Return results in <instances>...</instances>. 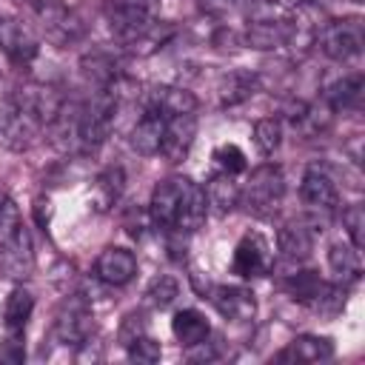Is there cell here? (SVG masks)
I'll return each mask as SVG.
<instances>
[{
  "label": "cell",
  "mask_w": 365,
  "mask_h": 365,
  "mask_svg": "<svg viewBox=\"0 0 365 365\" xmlns=\"http://www.w3.org/2000/svg\"><path fill=\"white\" fill-rule=\"evenodd\" d=\"M177 291H180V285H177L174 277H157V279H151V285L145 291V299L154 308H168L177 299Z\"/></svg>",
  "instance_id": "obj_31"
},
{
  "label": "cell",
  "mask_w": 365,
  "mask_h": 365,
  "mask_svg": "<svg viewBox=\"0 0 365 365\" xmlns=\"http://www.w3.org/2000/svg\"><path fill=\"white\" fill-rule=\"evenodd\" d=\"M328 265L334 268V274L342 282H356L362 274V259H359V248H354L351 242H334L328 248Z\"/></svg>",
  "instance_id": "obj_27"
},
{
  "label": "cell",
  "mask_w": 365,
  "mask_h": 365,
  "mask_svg": "<svg viewBox=\"0 0 365 365\" xmlns=\"http://www.w3.org/2000/svg\"><path fill=\"white\" fill-rule=\"evenodd\" d=\"M194 137H197V114L165 117V134H163L160 154L168 163H182L194 145Z\"/></svg>",
  "instance_id": "obj_15"
},
{
  "label": "cell",
  "mask_w": 365,
  "mask_h": 365,
  "mask_svg": "<svg viewBox=\"0 0 365 365\" xmlns=\"http://www.w3.org/2000/svg\"><path fill=\"white\" fill-rule=\"evenodd\" d=\"M91 334H94V317H91L88 302H86L80 294L68 297V299L60 305L57 317H54V339H57L60 345L83 348V345L91 339Z\"/></svg>",
  "instance_id": "obj_5"
},
{
  "label": "cell",
  "mask_w": 365,
  "mask_h": 365,
  "mask_svg": "<svg viewBox=\"0 0 365 365\" xmlns=\"http://www.w3.org/2000/svg\"><path fill=\"white\" fill-rule=\"evenodd\" d=\"M282 143V125L277 117H262L257 120L254 125V145L262 151V154H274Z\"/></svg>",
  "instance_id": "obj_29"
},
{
  "label": "cell",
  "mask_w": 365,
  "mask_h": 365,
  "mask_svg": "<svg viewBox=\"0 0 365 365\" xmlns=\"http://www.w3.org/2000/svg\"><path fill=\"white\" fill-rule=\"evenodd\" d=\"M208 217V197H205V188L197 185L194 180L188 182V191H185V200H182V211H180V220H177V228L174 231H182V234H194L197 228H202Z\"/></svg>",
  "instance_id": "obj_22"
},
{
  "label": "cell",
  "mask_w": 365,
  "mask_h": 365,
  "mask_svg": "<svg viewBox=\"0 0 365 365\" xmlns=\"http://www.w3.org/2000/svg\"><path fill=\"white\" fill-rule=\"evenodd\" d=\"M282 288H285L294 299H299V302H311V299L317 297V291L322 288V279L317 277V271H299V274H294L291 279H285Z\"/></svg>",
  "instance_id": "obj_30"
},
{
  "label": "cell",
  "mask_w": 365,
  "mask_h": 365,
  "mask_svg": "<svg viewBox=\"0 0 365 365\" xmlns=\"http://www.w3.org/2000/svg\"><path fill=\"white\" fill-rule=\"evenodd\" d=\"M145 334V319H143V314H128L125 319H123V325H120V334H117V339H120V345L123 348H128L134 339H140Z\"/></svg>",
  "instance_id": "obj_36"
},
{
  "label": "cell",
  "mask_w": 365,
  "mask_h": 365,
  "mask_svg": "<svg viewBox=\"0 0 365 365\" xmlns=\"http://www.w3.org/2000/svg\"><path fill=\"white\" fill-rule=\"evenodd\" d=\"M299 197L311 214V231H317L319 222H325L336 205H339V191H336V182L322 171V168H308L305 177H302V185H299Z\"/></svg>",
  "instance_id": "obj_6"
},
{
  "label": "cell",
  "mask_w": 365,
  "mask_h": 365,
  "mask_svg": "<svg viewBox=\"0 0 365 365\" xmlns=\"http://www.w3.org/2000/svg\"><path fill=\"white\" fill-rule=\"evenodd\" d=\"M0 48L14 66H29L40 54V43L34 31L23 20H14V17L0 20Z\"/></svg>",
  "instance_id": "obj_12"
},
{
  "label": "cell",
  "mask_w": 365,
  "mask_h": 365,
  "mask_svg": "<svg viewBox=\"0 0 365 365\" xmlns=\"http://www.w3.org/2000/svg\"><path fill=\"white\" fill-rule=\"evenodd\" d=\"M205 197H208V208H214L217 214H228L240 205V182L234 180V174L220 171L208 180Z\"/></svg>",
  "instance_id": "obj_24"
},
{
  "label": "cell",
  "mask_w": 365,
  "mask_h": 365,
  "mask_svg": "<svg viewBox=\"0 0 365 365\" xmlns=\"http://www.w3.org/2000/svg\"><path fill=\"white\" fill-rule=\"evenodd\" d=\"M43 131V123L23 106H17L11 100V106L6 108V114H0V143L11 151H23L29 148Z\"/></svg>",
  "instance_id": "obj_11"
},
{
  "label": "cell",
  "mask_w": 365,
  "mask_h": 365,
  "mask_svg": "<svg viewBox=\"0 0 365 365\" xmlns=\"http://www.w3.org/2000/svg\"><path fill=\"white\" fill-rule=\"evenodd\" d=\"M259 88V77L254 71H245V68H234L228 71L220 86H217V94H220V106L222 108H231V106H240L245 100L254 97V91Z\"/></svg>",
  "instance_id": "obj_21"
},
{
  "label": "cell",
  "mask_w": 365,
  "mask_h": 365,
  "mask_svg": "<svg viewBox=\"0 0 365 365\" xmlns=\"http://www.w3.org/2000/svg\"><path fill=\"white\" fill-rule=\"evenodd\" d=\"M120 91L114 86L97 88L86 103H80V151H97L114 128V114H117Z\"/></svg>",
  "instance_id": "obj_3"
},
{
  "label": "cell",
  "mask_w": 365,
  "mask_h": 365,
  "mask_svg": "<svg viewBox=\"0 0 365 365\" xmlns=\"http://www.w3.org/2000/svg\"><path fill=\"white\" fill-rule=\"evenodd\" d=\"M34 268V251L29 228L23 225L20 208L14 200H3L0 205V271L11 279H26Z\"/></svg>",
  "instance_id": "obj_1"
},
{
  "label": "cell",
  "mask_w": 365,
  "mask_h": 365,
  "mask_svg": "<svg viewBox=\"0 0 365 365\" xmlns=\"http://www.w3.org/2000/svg\"><path fill=\"white\" fill-rule=\"evenodd\" d=\"M123 188H125V174H123V168H120V165H108V168H103V171L97 174L94 185H91V200H94V205H97L100 211H108L111 205L120 202Z\"/></svg>",
  "instance_id": "obj_23"
},
{
  "label": "cell",
  "mask_w": 365,
  "mask_h": 365,
  "mask_svg": "<svg viewBox=\"0 0 365 365\" xmlns=\"http://www.w3.org/2000/svg\"><path fill=\"white\" fill-rule=\"evenodd\" d=\"M143 108L157 111L163 117L194 114L197 111V97L182 86H154L143 94Z\"/></svg>",
  "instance_id": "obj_16"
},
{
  "label": "cell",
  "mask_w": 365,
  "mask_h": 365,
  "mask_svg": "<svg viewBox=\"0 0 365 365\" xmlns=\"http://www.w3.org/2000/svg\"><path fill=\"white\" fill-rule=\"evenodd\" d=\"M26 359V339L23 331H9V336L0 342V362L3 365H20Z\"/></svg>",
  "instance_id": "obj_35"
},
{
  "label": "cell",
  "mask_w": 365,
  "mask_h": 365,
  "mask_svg": "<svg viewBox=\"0 0 365 365\" xmlns=\"http://www.w3.org/2000/svg\"><path fill=\"white\" fill-rule=\"evenodd\" d=\"M188 182H191L188 177H168V180L154 185L151 200H148V217H151V222L157 228H163V231H174L177 228Z\"/></svg>",
  "instance_id": "obj_8"
},
{
  "label": "cell",
  "mask_w": 365,
  "mask_h": 365,
  "mask_svg": "<svg viewBox=\"0 0 365 365\" xmlns=\"http://www.w3.org/2000/svg\"><path fill=\"white\" fill-rule=\"evenodd\" d=\"M351 3H362V0H351Z\"/></svg>",
  "instance_id": "obj_39"
},
{
  "label": "cell",
  "mask_w": 365,
  "mask_h": 365,
  "mask_svg": "<svg viewBox=\"0 0 365 365\" xmlns=\"http://www.w3.org/2000/svg\"><path fill=\"white\" fill-rule=\"evenodd\" d=\"M103 9L111 34L120 43L134 46L157 26L160 0H106Z\"/></svg>",
  "instance_id": "obj_2"
},
{
  "label": "cell",
  "mask_w": 365,
  "mask_h": 365,
  "mask_svg": "<svg viewBox=\"0 0 365 365\" xmlns=\"http://www.w3.org/2000/svg\"><path fill=\"white\" fill-rule=\"evenodd\" d=\"M125 351H128V359H131V362H140V365H154V362L160 359V354H163L160 342L151 339L148 334H143L140 339H134Z\"/></svg>",
  "instance_id": "obj_33"
},
{
  "label": "cell",
  "mask_w": 365,
  "mask_h": 365,
  "mask_svg": "<svg viewBox=\"0 0 365 365\" xmlns=\"http://www.w3.org/2000/svg\"><path fill=\"white\" fill-rule=\"evenodd\" d=\"M171 331H174V336H177L180 345L191 348V345L208 339L211 325H208V319H205L197 308H182V311L174 314V319H171Z\"/></svg>",
  "instance_id": "obj_25"
},
{
  "label": "cell",
  "mask_w": 365,
  "mask_h": 365,
  "mask_svg": "<svg viewBox=\"0 0 365 365\" xmlns=\"http://www.w3.org/2000/svg\"><path fill=\"white\" fill-rule=\"evenodd\" d=\"M282 194H285L282 168L274 163H265L254 168L251 177L245 180V188H240V202L257 217H271L279 208Z\"/></svg>",
  "instance_id": "obj_4"
},
{
  "label": "cell",
  "mask_w": 365,
  "mask_h": 365,
  "mask_svg": "<svg viewBox=\"0 0 365 365\" xmlns=\"http://www.w3.org/2000/svg\"><path fill=\"white\" fill-rule=\"evenodd\" d=\"M31 311H34L31 291L14 288L9 294V299H6V308H3V325H6V331H26V322L31 319Z\"/></svg>",
  "instance_id": "obj_28"
},
{
  "label": "cell",
  "mask_w": 365,
  "mask_h": 365,
  "mask_svg": "<svg viewBox=\"0 0 365 365\" xmlns=\"http://www.w3.org/2000/svg\"><path fill=\"white\" fill-rule=\"evenodd\" d=\"M277 248L285 259H294V262H302L311 257L314 251V231L308 222H285L279 231H277Z\"/></svg>",
  "instance_id": "obj_19"
},
{
  "label": "cell",
  "mask_w": 365,
  "mask_h": 365,
  "mask_svg": "<svg viewBox=\"0 0 365 365\" xmlns=\"http://www.w3.org/2000/svg\"><path fill=\"white\" fill-rule=\"evenodd\" d=\"M211 302L225 319H234V322H248V319H254V311H257L254 291L242 288V285H217V288H211Z\"/></svg>",
  "instance_id": "obj_17"
},
{
  "label": "cell",
  "mask_w": 365,
  "mask_h": 365,
  "mask_svg": "<svg viewBox=\"0 0 365 365\" xmlns=\"http://www.w3.org/2000/svg\"><path fill=\"white\" fill-rule=\"evenodd\" d=\"M331 356H334V342L328 336L302 334V336L291 339L288 348L279 351L277 359H282V362H325Z\"/></svg>",
  "instance_id": "obj_20"
},
{
  "label": "cell",
  "mask_w": 365,
  "mask_h": 365,
  "mask_svg": "<svg viewBox=\"0 0 365 365\" xmlns=\"http://www.w3.org/2000/svg\"><path fill=\"white\" fill-rule=\"evenodd\" d=\"M214 160L220 163V168L222 171H228V174H240V171H245V154H242V148L240 145H234V143H225V145H220L217 151H214Z\"/></svg>",
  "instance_id": "obj_34"
},
{
  "label": "cell",
  "mask_w": 365,
  "mask_h": 365,
  "mask_svg": "<svg viewBox=\"0 0 365 365\" xmlns=\"http://www.w3.org/2000/svg\"><path fill=\"white\" fill-rule=\"evenodd\" d=\"M271 265H274L271 245L265 242V237H262V234L248 231V234L237 242V248H234V262H231L234 274H237V277H242V279L265 277V274L271 271Z\"/></svg>",
  "instance_id": "obj_10"
},
{
  "label": "cell",
  "mask_w": 365,
  "mask_h": 365,
  "mask_svg": "<svg viewBox=\"0 0 365 365\" xmlns=\"http://www.w3.org/2000/svg\"><path fill=\"white\" fill-rule=\"evenodd\" d=\"M274 6H279V9H299V6H305L308 0H271Z\"/></svg>",
  "instance_id": "obj_37"
},
{
  "label": "cell",
  "mask_w": 365,
  "mask_h": 365,
  "mask_svg": "<svg viewBox=\"0 0 365 365\" xmlns=\"http://www.w3.org/2000/svg\"><path fill=\"white\" fill-rule=\"evenodd\" d=\"M163 134H165V117H163V114H157V111L143 108V117H140V120H137V125L131 128L128 145H131L137 154L151 157V154H160Z\"/></svg>",
  "instance_id": "obj_18"
},
{
  "label": "cell",
  "mask_w": 365,
  "mask_h": 365,
  "mask_svg": "<svg viewBox=\"0 0 365 365\" xmlns=\"http://www.w3.org/2000/svg\"><path fill=\"white\" fill-rule=\"evenodd\" d=\"M362 43H365V31H362V20L359 17L331 20L317 34L319 51L325 57H331V60H351V57H356L362 51Z\"/></svg>",
  "instance_id": "obj_7"
},
{
  "label": "cell",
  "mask_w": 365,
  "mask_h": 365,
  "mask_svg": "<svg viewBox=\"0 0 365 365\" xmlns=\"http://www.w3.org/2000/svg\"><path fill=\"white\" fill-rule=\"evenodd\" d=\"M94 274H97L100 282H106L111 288H120V285H125V282L134 279V274H137V257H134V251H128L123 245H108V248L100 251L97 265H94Z\"/></svg>",
  "instance_id": "obj_14"
},
{
  "label": "cell",
  "mask_w": 365,
  "mask_h": 365,
  "mask_svg": "<svg viewBox=\"0 0 365 365\" xmlns=\"http://www.w3.org/2000/svg\"><path fill=\"white\" fill-rule=\"evenodd\" d=\"M3 200H6V194H3V191H0V205H3Z\"/></svg>",
  "instance_id": "obj_38"
},
{
  "label": "cell",
  "mask_w": 365,
  "mask_h": 365,
  "mask_svg": "<svg viewBox=\"0 0 365 365\" xmlns=\"http://www.w3.org/2000/svg\"><path fill=\"white\" fill-rule=\"evenodd\" d=\"M274 3H268V14L262 11H254L251 14V23L245 29V43L251 48H279L285 43L294 40V31H297V23L291 17H274Z\"/></svg>",
  "instance_id": "obj_9"
},
{
  "label": "cell",
  "mask_w": 365,
  "mask_h": 365,
  "mask_svg": "<svg viewBox=\"0 0 365 365\" xmlns=\"http://www.w3.org/2000/svg\"><path fill=\"white\" fill-rule=\"evenodd\" d=\"M362 91H365V80H362L359 71H354V74H345V77L334 80V83L325 88L322 100H325L334 111H339V108H354V106H359Z\"/></svg>",
  "instance_id": "obj_26"
},
{
  "label": "cell",
  "mask_w": 365,
  "mask_h": 365,
  "mask_svg": "<svg viewBox=\"0 0 365 365\" xmlns=\"http://www.w3.org/2000/svg\"><path fill=\"white\" fill-rule=\"evenodd\" d=\"M342 225H345L351 245L362 248V242H365V208H362V202H354L342 211Z\"/></svg>",
  "instance_id": "obj_32"
},
{
  "label": "cell",
  "mask_w": 365,
  "mask_h": 365,
  "mask_svg": "<svg viewBox=\"0 0 365 365\" xmlns=\"http://www.w3.org/2000/svg\"><path fill=\"white\" fill-rule=\"evenodd\" d=\"M14 103L29 108L40 123L43 128L51 125V120L60 114V108L66 106V94L48 83H26L17 94H14Z\"/></svg>",
  "instance_id": "obj_13"
}]
</instances>
